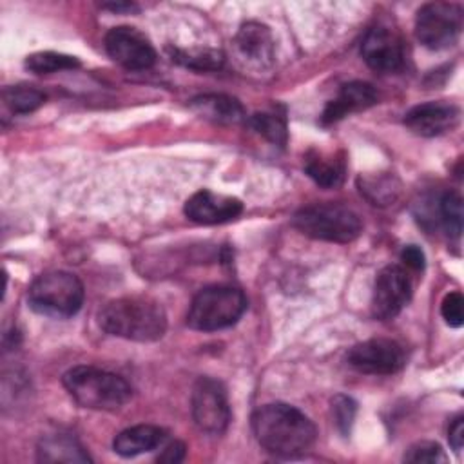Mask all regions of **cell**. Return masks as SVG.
Wrapping results in <instances>:
<instances>
[{
    "label": "cell",
    "instance_id": "ba28073f",
    "mask_svg": "<svg viewBox=\"0 0 464 464\" xmlns=\"http://www.w3.org/2000/svg\"><path fill=\"white\" fill-rule=\"evenodd\" d=\"M192 419L208 435H221L230 420V406L223 384L212 377H199L192 388Z\"/></svg>",
    "mask_w": 464,
    "mask_h": 464
},
{
    "label": "cell",
    "instance_id": "9c48e42d",
    "mask_svg": "<svg viewBox=\"0 0 464 464\" xmlns=\"http://www.w3.org/2000/svg\"><path fill=\"white\" fill-rule=\"evenodd\" d=\"M411 299V281L399 265H386L379 270L373 285L372 310L381 321L393 319Z\"/></svg>",
    "mask_w": 464,
    "mask_h": 464
},
{
    "label": "cell",
    "instance_id": "7402d4cb",
    "mask_svg": "<svg viewBox=\"0 0 464 464\" xmlns=\"http://www.w3.org/2000/svg\"><path fill=\"white\" fill-rule=\"evenodd\" d=\"M25 67L34 74H51L65 69H76L80 67V62L76 56L54 53V51H40L33 53L25 58Z\"/></svg>",
    "mask_w": 464,
    "mask_h": 464
},
{
    "label": "cell",
    "instance_id": "9a60e30c",
    "mask_svg": "<svg viewBox=\"0 0 464 464\" xmlns=\"http://www.w3.org/2000/svg\"><path fill=\"white\" fill-rule=\"evenodd\" d=\"M377 91L368 82H350L344 83L339 91V94L328 102V105L323 111L321 121L323 123H334L341 118H344L350 112L364 111L377 103Z\"/></svg>",
    "mask_w": 464,
    "mask_h": 464
},
{
    "label": "cell",
    "instance_id": "8992f818",
    "mask_svg": "<svg viewBox=\"0 0 464 464\" xmlns=\"http://www.w3.org/2000/svg\"><path fill=\"white\" fill-rule=\"evenodd\" d=\"M82 281L65 270H51L40 274L29 286V306L44 315L71 317L83 303Z\"/></svg>",
    "mask_w": 464,
    "mask_h": 464
},
{
    "label": "cell",
    "instance_id": "603a6c76",
    "mask_svg": "<svg viewBox=\"0 0 464 464\" xmlns=\"http://www.w3.org/2000/svg\"><path fill=\"white\" fill-rule=\"evenodd\" d=\"M246 123L270 143L279 147L286 145L288 129H286V120L283 116L276 112H256L248 118Z\"/></svg>",
    "mask_w": 464,
    "mask_h": 464
},
{
    "label": "cell",
    "instance_id": "e0dca14e",
    "mask_svg": "<svg viewBox=\"0 0 464 464\" xmlns=\"http://www.w3.org/2000/svg\"><path fill=\"white\" fill-rule=\"evenodd\" d=\"M167 431L163 428L152 424H138L120 431L114 437L112 448L121 457H136L140 453H147L158 450L165 444Z\"/></svg>",
    "mask_w": 464,
    "mask_h": 464
},
{
    "label": "cell",
    "instance_id": "f546056e",
    "mask_svg": "<svg viewBox=\"0 0 464 464\" xmlns=\"http://www.w3.org/2000/svg\"><path fill=\"white\" fill-rule=\"evenodd\" d=\"M401 261L410 266L411 270H422L424 268V252L417 245H408L401 252Z\"/></svg>",
    "mask_w": 464,
    "mask_h": 464
},
{
    "label": "cell",
    "instance_id": "4dcf8cb0",
    "mask_svg": "<svg viewBox=\"0 0 464 464\" xmlns=\"http://www.w3.org/2000/svg\"><path fill=\"white\" fill-rule=\"evenodd\" d=\"M448 439H450L451 448L459 453L462 450V442H464V420H462V417H457L451 422V426L448 430Z\"/></svg>",
    "mask_w": 464,
    "mask_h": 464
},
{
    "label": "cell",
    "instance_id": "ac0fdd59",
    "mask_svg": "<svg viewBox=\"0 0 464 464\" xmlns=\"http://www.w3.org/2000/svg\"><path fill=\"white\" fill-rule=\"evenodd\" d=\"M190 107L216 123H239L246 118L243 105L227 94H201L190 102Z\"/></svg>",
    "mask_w": 464,
    "mask_h": 464
},
{
    "label": "cell",
    "instance_id": "4fadbf2b",
    "mask_svg": "<svg viewBox=\"0 0 464 464\" xmlns=\"http://www.w3.org/2000/svg\"><path fill=\"white\" fill-rule=\"evenodd\" d=\"M183 210L185 216L194 223L218 225L236 219L243 212V203L237 198L203 188L187 199Z\"/></svg>",
    "mask_w": 464,
    "mask_h": 464
},
{
    "label": "cell",
    "instance_id": "277c9868",
    "mask_svg": "<svg viewBox=\"0 0 464 464\" xmlns=\"http://www.w3.org/2000/svg\"><path fill=\"white\" fill-rule=\"evenodd\" d=\"M246 308L245 294L230 285L201 288L188 308L187 324L199 332H216L237 323Z\"/></svg>",
    "mask_w": 464,
    "mask_h": 464
},
{
    "label": "cell",
    "instance_id": "5b68a950",
    "mask_svg": "<svg viewBox=\"0 0 464 464\" xmlns=\"http://www.w3.org/2000/svg\"><path fill=\"white\" fill-rule=\"evenodd\" d=\"M292 223L301 234L330 243H350L362 230L359 216L339 203L303 207L294 214Z\"/></svg>",
    "mask_w": 464,
    "mask_h": 464
},
{
    "label": "cell",
    "instance_id": "484cf974",
    "mask_svg": "<svg viewBox=\"0 0 464 464\" xmlns=\"http://www.w3.org/2000/svg\"><path fill=\"white\" fill-rule=\"evenodd\" d=\"M357 413V402L348 395H335L332 399V419L343 437L350 435Z\"/></svg>",
    "mask_w": 464,
    "mask_h": 464
},
{
    "label": "cell",
    "instance_id": "2e32d148",
    "mask_svg": "<svg viewBox=\"0 0 464 464\" xmlns=\"http://www.w3.org/2000/svg\"><path fill=\"white\" fill-rule=\"evenodd\" d=\"M236 47L239 54L250 63L261 67L274 62V38L266 25L259 22H246L236 34Z\"/></svg>",
    "mask_w": 464,
    "mask_h": 464
},
{
    "label": "cell",
    "instance_id": "d4e9b609",
    "mask_svg": "<svg viewBox=\"0 0 464 464\" xmlns=\"http://www.w3.org/2000/svg\"><path fill=\"white\" fill-rule=\"evenodd\" d=\"M170 56L174 62L190 67V69H198V71H212V69H219L223 65V54L219 51L214 49H207V51H196V53H187V51H170Z\"/></svg>",
    "mask_w": 464,
    "mask_h": 464
},
{
    "label": "cell",
    "instance_id": "f1b7e54d",
    "mask_svg": "<svg viewBox=\"0 0 464 464\" xmlns=\"http://www.w3.org/2000/svg\"><path fill=\"white\" fill-rule=\"evenodd\" d=\"M161 453L158 455V462H170V464H176V462H181L185 459V444L179 442V440H170V442H165L161 446Z\"/></svg>",
    "mask_w": 464,
    "mask_h": 464
},
{
    "label": "cell",
    "instance_id": "30bf717a",
    "mask_svg": "<svg viewBox=\"0 0 464 464\" xmlns=\"http://www.w3.org/2000/svg\"><path fill=\"white\" fill-rule=\"evenodd\" d=\"M107 54L129 71H145L156 63L152 44L134 27L118 25L105 34Z\"/></svg>",
    "mask_w": 464,
    "mask_h": 464
},
{
    "label": "cell",
    "instance_id": "6da1fadb",
    "mask_svg": "<svg viewBox=\"0 0 464 464\" xmlns=\"http://www.w3.org/2000/svg\"><path fill=\"white\" fill-rule=\"evenodd\" d=\"M252 431L265 451L283 459L308 451L317 437L314 422L285 402H270L257 408L252 415Z\"/></svg>",
    "mask_w": 464,
    "mask_h": 464
},
{
    "label": "cell",
    "instance_id": "7a4b0ae2",
    "mask_svg": "<svg viewBox=\"0 0 464 464\" xmlns=\"http://www.w3.org/2000/svg\"><path fill=\"white\" fill-rule=\"evenodd\" d=\"M98 323L107 334L138 343L158 341L167 330L163 306L158 301L141 295L109 301L98 312Z\"/></svg>",
    "mask_w": 464,
    "mask_h": 464
},
{
    "label": "cell",
    "instance_id": "83f0119b",
    "mask_svg": "<svg viewBox=\"0 0 464 464\" xmlns=\"http://www.w3.org/2000/svg\"><path fill=\"white\" fill-rule=\"evenodd\" d=\"M440 314L444 317V321L453 326L459 328L464 323V297L460 292H450L440 304Z\"/></svg>",
    "mask_w": 464,
    "mask_h": 464
},
{
    "label": "cell",
    "instance_id": "d6986e66",
    "mask_svg": "<svg viewBox=\"0 0 464 464\" xmlns=\"http://www.w3.org/2000/svg\"><path fill=\"white\" fill-rule=\"evenodd\" d=\"M38 460L42 462H91L89 453L71 435H47L38 444Z\"/></svg>",
    "mask_w": 464,
    "mask_h": 464
},
{
    "label": "cell",
    "instance_id": "cb8c5ba5",
    "mask_svg": "<svg viewBox=\"0 0 464 464\" xmlns=\"http://www.w3.org/2000/svg\"><path fill=\"white\" fill-rule=\"evenodd\" d=\"M440 221L450 237H460L462 232V198L457 192L442 194L439 201Z\"/></svg>",
    "mask_w": 464,
    "mask_h": 464
},
{
    "label": "cell",
    "instance_id": "5bb4252c",
    "mask_svg": "<svg viewBox=\"0 0 464 464\" xmlns=\"http://www.w3.org/2000/svg\"><path fill=\"white\" fill-rule=\"evenodd\" d=\"M459 107L446 102H426L411 107L404 114V125L419 136H439L453 129L459 121Z\"/></svg>",
    "mask_w": 464,
    "mask_h": 464
},
{
    "label": "cell",
    "instance_id": "7c38bea8",
    "mask_svg": "<svg viewBox=\"0 0 464 464\" xmlns=\"http://www.w3.org/2000/svg\"><path fill=\"white\" fill-rule=\"evenodd\" d=\"M348 362L361 373L390 375L402 368L404 352L399 343L375 337L355 344L348 352Z\"/></svg>",
    "mask_w": 464,
    "mask_h": 464
},
{
    "label": "cell",
    "instance_id": "ffe728a7",
    "mask_svg": "<svg viewBox=\"0 0 464 464\" xmlns=\"http://www.w3.org/2000/svg\"><path fill=\"white\" fill-rule=\"evenodd\" d=\"M306 174L323 188H335L343 183L346 163L343 156L337 154H323V152H312L306 156L304 161Z\"/></svg>",
    "mask_w": 464,
    "mask_h": 464
},
{
    "label": "cell",
    "instance_id": "4316f807",
    "mask_svg": "<svg viewBox=\"0 0 464 464\" xmlns=\"http://www.w3.org/2000/svg\"><path fill=\"white\" fill-rule=\"evenodd\" d=\"M404 460L406 462H430V464H437V462H446L448 457L444 453V450L431 440H420L415 442L413 446L408 448V451L404 453Z\"/></svg>",
    "mask_w": 464,
    "mask_h": 464
},
{
    "label": "cell",
    "instance_id": "3957f363",
    "mask_svg": "<svg viewBox=\"0 0 464 464\" xmlns=\"http://www.w3.org/2000/svg\"><path fill=\"white\" fill-rule=\"evenodd\" d=\"M62 382L67 393L89 410L112 411L132 397V388L123 377L96 366H72L63 373Z\"/></svg>",
    "mask_w": 464,
    "mask_h": 464
},
{
    "label": "cell",
    "instance_id": "52a82bcc",
    "mask_svg": "<svg viewBox=\"0 0 464 464\" xmlns=\"http://www.w3.org/2000/svg\"><path fill=\"white\" fill-rule=\"evenodd\" d=\"M462 29V7L450 2L424 4L415 16V36L428 49L453 45Z\"/></svg>",
    "mask_w": 464,
    "mask_h": 464
},
{
    "label": "cell",
    "instance_id": "8fae6325",
    "mask_svg": "<svg viewBox=\"0 0 464 464\" xmlns=\"http://www.w3.org/2000/svg\"><path fill=\"white\" fill-rule=\"evenodd\" d=\"M361 56L375 72H397L404 63V45L399 33L388 25L370 27L361 44Z\"/></svg>",
    "mask_w": 464,
    "mask_h": 464
},
{
    "label": "cell",
    "instance_id": "44dd1931",
    "mask_svg": "<svg viewBox=\"0 0 464 464\" xmlns=\"http://www.w3.org/2000/svg\"><path fill=\"white\" fill-rule=\"evenodd\" d=\"M5 107L14 114H27L36 111L45 102V94L34 85H11L2 91Z\"/></svg>",
    "mask_w": 464,
    "mask_h": 464
}]
</instances>
